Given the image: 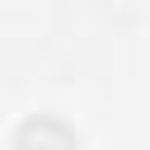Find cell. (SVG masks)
Listing matches in <instances>:
<instances>
[{"instance_id": "cell-1", "label": "cell", "mask_w": 150, "mask_h": 150, "mask_svg": "<svg viewBox=\"0 0 150 150\" xmlns=\"http://www.w3.org/2000/svg\"><path fill=\"white\" fill-rule=\"evenodd\" d=\"M14 150H80V136L61 122V117H28L19 131H14Z\"/></svg>"}]
</instances>
